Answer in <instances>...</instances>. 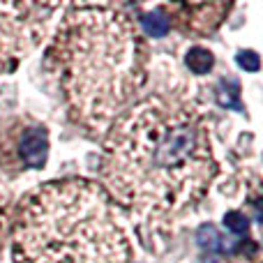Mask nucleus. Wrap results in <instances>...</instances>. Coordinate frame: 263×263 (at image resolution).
I'll list each match as a JSON object with an SVG mask.
<instances>
[{
  "instance_id": "obj_1",
  "label": "nucleus",
  "mask_w": 263,
  "mask_h": 263,
  "mask_svg": "<svg viewBox=\"0 0 263 263\" xmlns=\"http://www.w3.org/2000/svg\"><path fill=\"white\" fill-rule=\"evenodd\" d=\"M215 176L208 118L187 97H145L109 127L104 180L141 222H173L208 194Z\"/></svg>"
},
{
  "instance_id": "obj_2",
  "label": "nucleus",
  "mask_w": 263,
  "mask_h": 263,
  "mask_svg": "<svg viewBox=\"0 0 263 263\" xmlns=\"http://www.w3.org/2000/svg\"><path fill=\"white\" fill-rule=\"evenodd\" d=\"M49 65L72 118L104 134L145 81V46L134 21L111 5H69Z\"/></svg>"
},
{
  "instance_id": "obj_3",
  "label": "nucleus",
  "mask_w": 263,
  "mask_h": 263,
  "mask_svg": "<svg viewBox=\"0 0 263 263\" xmlns=\"http://www.w3.org/2000/svg\"><path fill=\"white\" fill-rule=\"evenodd\" d=\"M14 261L127 263V229L100 185L81 178L46 182L21 205Z\"/></svg>"
},
{
  "instance_id": "obj_4",
  "label": "nucleus",
  "mask_w": 263,
  "mask_h": 263,
  "mask_svg": "<svg viewBox=\"0 0 263 263\" xmlns=\"http://www.w3.org/2000/svg\"><path fill=\"white\" fill-rule=\"evenodd\" d=\"M60 5L40 3H0V67L26 58L42 42L51 14Z\"/></svg>"
},
{
  "instance_id": "obj_5",
  "label": "nucleus",
  "mask_w": 263,
  "mask_h": 263,
  "mask_svg": "<svg viewBox=\"0 0 263 263\" xmlns=\"http://www.w3.org/2000/svg\"><path fill=\"white\" fill-rule=\"evenodd\" d=\"M16 159L23 168H42L49 157V134L44 127H26L14 141Z\"/></svg>"
},
{
  "instance_id": "obj_6",
  "label": "nucleus",
  "mask_w": 263,
  "mask_h": 263,
  "mask_svg": "<svg viewBox=\"0 0 263 263\" xmlns=\"http://www.w3.org/2000/svg\"><path fill=\"white\" fill-rule=\"evenodd\" d=\"M171 9L176 12L187 14L185 18V28H190L192 32H213L219 26V21L224 18V14L229 12V5L217 3V5H173Z\"/></svg>"
},
{
  "instance_id": "obj_7",
  "label": "nucleus",
  "mask_w": 263,
  "mask_h": 263,
  "mask_svg": "<svg viewBox=\"0 0 263 263\" xmlns=\"http://www.w3.org/2000/svg\"><path fill=\"white\" fill-rule=\"evenodd\" d=\"M185 63L192 74H208L215 65V55L203 46H194V49L187 51Z\"/></svg>"
},
{
  "instance_id": "obj_8",
  "label": "nucleus",
  "mask_w": 263,
  "mask_h": 263,
  "mask_svg": "<svg viewBox=\"0 0 263 263\" xmlns=\"http://www.w3.org/2000/svg\"><path fill=\"white\" fill-rule=\"evenodd\" d=\"M141 26H143L148 37H164L171 28V23H168L166 14L162 9H153V12L141 14Z\"/></svg>"
},
{
  "instance_id": "obj_9",
  "label": "nucleus",
  "mask_w": 263,
  "mask_h": 263,
  "mask_svg": "<svg viewBox=\"0 0 263 263\" xmlns=\"http://www.w3.org/2000/svg\"><path fill=\"white\" fill-rule=\"evenodd\" d=\"M224 227H227L229 231L242 236V233L250 231V219H247V215L238 213V210H231V213L224 215Z\"/></svg>"
},
{
  "instance_id": "obj_10",
  "label": "nucleus",
  "mask_w": 263,
  "mask_h": 263,
  "mask_svg": "<svg viewBox=\"0 0 263 263\" xmlns=\"http://www.w3.org/2000/svg\"><path fill=\"white\" fill-rule=\"evenodd\" d=\"M236 60H238V65H240L245 72H259V67H261V60H259V55H256L254 51H240Z\"/></svg>"
},
{
  "instance_id": "obj_11",
  "label": "nucleus",
  "mask_w": 263,
  "mask_h": 263,
  "mask_svg": "<svg viewBox=\"0 0 263 263\" xmlns=\"http://www.w3.org/2000/svg\"><path fill=\"white\" fill-rule=\"evenodd\" d=\"M217 100L222 106H227V109H236V111H242L240 102H238V86L233 88V90H224V88H219L217 92Z\"/></svg>"
},
{
  "instance_id": "obj_12",
  "label": "nucleus",
  "mask_w": 263,
  "mask_h": 263,
  "mask_svg": "<svg viewBox=\"0 0 263 263\" xmlns=\"http://www.w3.org/2000/svg\"><path fill=\"white\" fill-rule=\"evenodd\" d=\"M0 205H3V203H0Z\"/></svg>"
}]
</instances>
